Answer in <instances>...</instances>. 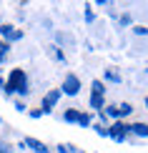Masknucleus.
Returning <instances> with one entry per match:
<instances>
[{"mask_svg":"<svg viewBox=\"0 0 148 153\" xmlns=\"http://www.w3.org/2000/svg\"><path fill=\"white\" fill-rule=\"evenodd\" d=\"M93 128H95V133H98V136H103V138H108V128H106V126H100V123H95Z\"/></svg>","mask_w":148,"mask_h":153,"instance_id":"16","label":"nucleus"},{"mask_svg":"<svg viewBox=\"0 0 148 153\" xmlns=\"http://www.w3.org/2000/svg\"><path fill=\"white\" fill-rule=\"evenodd\" d=\"M0 40L8 43V45H13V43L23 40V30H18L15 25H10V23H3L0 25Z\"/></svg>","mask_w":148,"mask_h":153,"instance_id":"4","label":"nucleus"},{"mask_svg":"<svg viewBox=\"0 0 148 153\" xmlns=\"http://www.w3.org/2000/svg\"><path fill=\"white\" fill-rule=\"evenodd\" d=\"M10 53V45H8V43H3V40H0V55H8Z\"/></svg>","mask_w":148,"mask_h":153,"instance_id":"23","label":"nucleus"},{"mask_svg":"<svg viewBox=\"0 0 148 153\" xmlns=\"http://www.w3.org/2000/svg\"><path fill=\"white\" fill-rule=\"evenodd\" d=\"M3 63H5V55H0V65H3Z\"/></svg>","mask_w":148,"mask_h":153,"instance_id":"25","label":"nucleus"},{"mask_svg":"<svg viewBox=\"0 0 148 153\" xmlns=\"http://www.w3.org/2000/svg\"><path fill=\"white\" fill-rule=\"evenodd\" d=\"M95 20V13L91 10V5H86V23H93Z\"/></svg>","mask_w":148,"mask_h":153,"instance_id":"17","label":"nucleus"},{"mask_svg":"<svg viewBox=\"0 0 148 153\" xmlns=\"http://www.w3.org/2000/svg\"><path fill=\"white\" fill-rule=\"evenodd\" d=\"M20 143H23V148H30L33 153H50V148L43 141H38V138H23Z\"/></svg>","mask_w":148,"mask_h":153,"instance_id":"8","label":"nucleus"},{"mask_svg":"<svg viewBox=\"0 0 148 153\" xmlns=\"http://www.w3.org/2000/svg\"><path fill=\"white\" fill-rule=\"evenodd\" d=\"M88 105H91V111L103 113V108H106V95H100V93H91V100H88Z\"/></svg>","mask_w":148,"mask_h":153,"instance_id":"9","label":"nucleus"},{"mask_svg":"<svg viewBox=\"0 0 148 153\" xmlns=\"http://www.w3.org/2000/svg\"><path fill=\"white\" fill-rule=\"evenodd\" d=\"M133 113V105L131 103H113V105H106L103 108V116L106 118H113V120H123Z\"/></svg>","mask_w":148,"mask_h":153,"instance_id":"3","label":"nucleus"},{"mask_svg":"<svg viewBox=\"0 0 148 153\" xmlns=\"http://www.w3.org/2000/svg\"><path fill=\"white\" fill-rule=\"evenodd\" d=\"M143 103H146V108H148V98H146V100H143Z\"/></svg>","mask_w":148,"mask_h":153,"instance_id":"26","label":"nucleus"},{"mask_svg":"<svg viewBox=\"0 0 148 153\" xmlns=\"http://www.w3.org/2000/svg\"><path fill=\"white\" fill-rule=\"evenodd\" d=\"M91 93H100V95H106V85H103V80L95 78V80L91 83Z\"/></svg>","mask_w":148,"mask_h":153,"instance_id":"12","label":"nucleus"},{"mask_svg":"<svg viewBox=\"0 0 148 153\" xmlns=\"http://www.w3.org/2000/svg\"><path fill=\"white\" fill-rule=\"evenodd\" d=\"M103 80H111V83H120V75H118V73H113V71H108L106 75H103Z\"/></svg>","mask_w":148,"mask_h":153,"instance_id":"15","label":"nucleus"},{"mask_svg":"<svg viewBox=\"0 0 148 153\" xmlns=\"http://www.w3.org/2000/svg\"><path fill=\"white\" fill-rule=\"evenodd\" d=\"M48 53L53 55V60H58V63H63V65H65V63H68V58H65V53H63V50L58 48V45H50V48H48Z\"/></svg>","mask_w":148,"mask_h":153,"instance_id":"11","label":"nucleus"},{"mask_svg":"<svg viewBox=\"0 0 148 153\" xmlns=\"http://www.w3.org/2000/svg\"><path fill=\"white\" fill-rule=\"evenodd\" d=\"M55 151H58V153H78L73 143H60V146H55Z\"/></svg>","mask_w":148,"mask_h":153,"instance_id":"13","label":"nucleus"},{"mask_svg":"<svg viewBox=\"0 0 148 153\" xmlns=\"http://www.w3.org/2000/svg\"><path fill=\"white\" fill-rule=\"evenodd\" d=\"M80 78L75 73H68L65 78H63V83H60V88H58V91H60V95H68V98H75V95L80 93Z\"/></svg>","mask_w":148,"mask_h":153,"instance_id":"2","label":"nucleus"},{"mask_svg":"<svg viewBox=\"0 0 148 153\" xmlns=\"http://www.w3.org/2000/svg\"><path fill=\"white\" fill-rule=\"evenodd\" d=\"M3 93L5 95H20V98H25V95L30 93L28 73H25L23 68H13V71L8 73V78H5V83H3Z\"/></svg>","mask_w":148,"mask_h":153,"instance_id":"1","label":"nucleus"},{"mask_svg":"<svg viewBox=\"0 0 148 153\" xmlns=\"http://www.w3.org/2000/svg\"><path fill=\"white\" fill-rule=\"evenodd\" d=\"M80 113H83V111H78V108H68V111L63 113V120H65V123H78V120H80Z\"/></svg>","mask_w":148,"mask_h":153,"instance_id":"10","label":"nucleus"},{"mask_svg":"<svg viewBox=\"0 0 148 153\" xmlns=\"http://www.w3.org/2000/svg\"><path fill=\"white\" fill-rule=\"evenodd\" d=\"M120 25H133V18L128 15V13H123V15H120Z\"/></svg>","mask_w":148,"mask_h":153,"instance_id":"19","label":"nucleus"},{"mask_svg":"<svg viewBox=\"0 0 148 153\" xmlns=\"http://www.w3.org/2000/svg\"><path fill=\"white\" fill-rule=\"evenodd\" d=\"M0 153H13V146H8L5 141H0Z\"/></svg>","mask_w":148,"mask_h":153,"instance_id":"22","label":"nucleus"},{"mask_svg":"<svg viewBox=\"0 0 148 153\" xmlns=\"http://www.w3.org/2000/svg\"><path fill=\"white\" fill-rule=\"evenodd\" d=\"M133 33L136 35H148V28H143V25H133Z\"/></svg>","mask_w":148,"mask_h":153,"instance_id":"18","label":"nucleus"},{"mask_svg":"<svg viewBox=\"0 0 148 153\" xmlns=\"http://www.w3.org/2000/svg\"><path fill=\"white\" fill-rule=\"evenodd\" d=\"M28 116L33 120H38V118H43V113H40V108H35V111H28Z\"/></svg>","mask_w":148,"mask_h":153,"instance_id":"21","label":"nucleus"},{"mask_svg":"<svg viewBox=\"0 0 148 153\" xmlns=\"http://www.w3.org/2000/svg\"><path fill=\"white\" fill-rule=\"evenodd\" d=\"M3 83H5V78H3V75H0V91H3Z\"/></svg>","mask_w":148,"mask_h":153,"instance_id":"24","label":"nucleus"},{"mask_svg":"<svg viewBox=\"0 0 148 153\" xmlns=\"http://www.w3.org/2000/svg\"><path fill=\"white\" fill-rule=\"evenodd\" d=\"M58 100H60V91L53 88V91H48L45 95L40 98V113L43 116H48V113H53V108L58 105Z\"/></svg>","mask_w":148,"mask_h":153,"instance_id":"5","label":"nucleus"},{"mask_svg":"<svg viewBox=\"0 0 148 153\" xmlns=\"http://www.w3.org/2000/svg\"><path fill=\"white\" fill-rule=\"evenodd\" d=\"M15 111H20V113H25V111H28V105H25V100H15Z\"/></svg>","mask_w":148,"mask_h":153,"instance_id":"20","label":"nucleus"},{"mask_svg":"<svg viewBox=\"0 0 148 153\" xmlns=\"http://www.w3.org/2000/svg\"><path fill=\"white\" fill-rule=\"evenodd\" d=\"M0 123H3V116H0Z\"/></svg>","mask_w":148,"mask_h":153,"instance_id":"27","label":"nucleus"},{"mask_svg":"<svg viewBox=\"0 0 148 153\" xmlns=\"http://www.w3.org/2000/svg\"><path fill=\"white\" fill-rule=\"evenodd\" d=\"M128 136L148 138V123H146V120H136V123H128Z\"/></svg>","mask_w":148,"mask_h":153,"instance_id":"7","label":"nucleus"},{"mask_svg":"<svg viewBox=\"0 0 148 153\" xmlns=\"http://www.w3.org/2000/svg\"><path fill=\"white\" fill-rule=\"evenodd\" d=\"M93 123V118H91V113H80V120H78V126L80 128H88V126Z\"/></svg>","mask_w":148,"mask_h":153,"instance_id":"14","label":"nucleus"},{"mask_svg":"<svg viewBox=\"0 0 148 153\" xmlns=\"http://www.w3.org/2000/svg\"><path fill=\"white\" fill-rule=\"evenodd\" d=\"M108 138H113L115 143H123L128 138V123L126 120H113V126H108Z\"/></svg>","mask_w":148,"mask_h":153,"instance_id":"6","label":"nucleus"}]
</instances>
